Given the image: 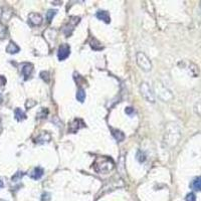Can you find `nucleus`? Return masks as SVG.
Instances as JSON below:
<instances>
[{
    "instance_id": "28",
    "label": "nucleus",
    "mask_w": 201,
    "mask_h": 201,
    "mask_svg": "<svg viewBox=\"0 0 201 201\" xmlns=\"http://www.w3.org/2000/svg\"><path fill=\"white\" fill-rule=\"evenodd\" d=\"M3 186H4V184H3V182H2V181L0 180V189H1Z\"/></svg>"
},
{
    "instance_id": "15",
    "label": "nucleus",
    "mask_w": 201,
    "mask_h": 201,
    "mask_svg": "<svg viewBox=\"0 0 201 201\" xmlns=\"http://www.w3.org/2000/svg\"><path fill=\"white\" fill-rule=\"evenodd\" d=\"M191 187L196 191H201V177H197L194 179L193 182L191 183Z\"/></svg>"
},
{
    "instance_id": "2",
    "label": "nucleus",
    "mask_w": 201,
    "mask_h": 201,
    "mask_svg": "<svg viewBox=\"0 0 201 201\" xmlns=\"http://www.w3.org/2000/svg\"><path fill=\"white\" fill-rule=\"evenodd\" d=\"M136 60H137V65H139V68L142 70H144V72H149V70H151V69H152V63H151L150 58L144 52L137 53Z\"/></svg>"
},
{
    "instance_id": "21",
    "label": "nucleus",
    "mask_w": 201,
    "mask_h": 201,
    "mask_svg": "<svg viewBox=\"0 0 201 201\" xmlns=\"http://www.w3.org/2000/svg\"><path fill=\"white\" fill-rule=\"evenodd\" d=\"M40 78L44 80V82L48 83L49 82V73H48V72H40Z\"/></svg>"
},
{
    "instance_id": "13",
    "label": "nucleus",
    "mask_w": 201,
    "mask_h": 201,
    "mask_svg": "<svg viewBox=\"0 0 201 201\" xmlns=\"http://www.w3.org/2000/svg\"><path fill=\"white\" fill-rule=\"evenodd\" d=\"M19 50H20L19 46L13 41H10L9 44L7 45V48H6V51L10 53V55H15V53L19 52Z\"/></svg>"
},
{
    "instance_id": "12",
    "label": "nucleus",
    "mask_w": 201,
    "mask_h": 201,
    "mask_svg": "<svg viewBox=\"0 0 201 201\" xmlns=\"http://www.w3.org/2000/svg\"><path fill=\"white\" fill-rule=\"evenodd\" d=\"M111 131H112V135L113 137L115 138L118 142H123L124 140H125L126 136L125 134H124L122 131H120L118 129H111Z\"/></svg>"
},
{
    "instance_id": "3",
    "label": "nucleus",
    "mask_w": 201,
    "mask_h": 201,
    "mask_svg": "<svg viewBox=\"0 0 201 201\" xmlns=\"http://www.w3.org/2000/svg\"><path fill=\"white\" fill-rule=\"evenodd\" d=\"M140 92L141 95L147 102L149 103H155V95H154L152 89L147 83H142L140 86Z\"/></svg>"
},
{
    "instance_id": "1",
    "label": "nucleus",
    "mask_w": 201,
    "mask_h": 201,
    "mask_svg": "<svg viewBox=\"0 0 201 201\" xmlns=\"http://www.w3.org/2000/svg\"><path fill=\"white\" fill-rule=\"evenodd\" d=\"M114 167H115V163L113 159L107 156H100L97 157V159L95 160L93 168L97 173L106 174L111 172L114 169Z\"/></svg>"
},
{
    "instance_id": "16",
    "label": "nucleus",
    "mask_w": 201,
    "mask_h": 201,
    "mask_svg": "<svg viewBox=\"0 0 201 201\" xmlns=\"http://www.w3.org/2000/svg\"><path fill=\"white\" fill-rule=\"evenodd\" d=\"M90 48H92L93 50H100V49H103L102 44H100V43L96 38H92V39H90Z\"/></svg>"
},
{
    "instance_id": "11",
    "label": "nucleus",
    "mask_w": 201,
    "mask_h": 201,
    "mask_svg": "<svg viewBox=\"0 0 201 201\" xmlns=\"http://www.w3.org/2000/svg\"><path fill=\"white\" fill-rule=\"evenodd\" d=\"M50 141V135L48 132H41L38 135V137L36 138L35 142L37 144H44V143H48Z\"/></svg>"
},
{
    "instance_id": "8",
    "label": "nucleus",
    "mask_w": 201,
    "mask_h": 201,
    "mask_svg": "<svg viewBox=\"0 0 201 201\" xmlns=\"http://www.w3.org/2000/svg\"><path fill=\"white\" fill-rule=\"evenodd\" d=\"M33 72V65L30 63H23L21 68V73L24 76V79H28L32 75Z\"/></svg>"
},
{
    "instance_id": "19",
    "label": "nucleus",
    "mask_w": 201,
    "mask_h": 201,
    "mask_svg": "<svg viewBox=\"0 0 201 201\" xmlns=\"http://www.w3.org/2000/svg\"><path fill=\"white\" fill-rule=\"evenodd\" d=\"M136 159L138 160L140 163L145 162V160H146L145 153H144L143 151H138V152H137V155H136Z\"/></svg>"
},
{
    "instance_id": "10",
    "label": "nucleus",
    "mask_w": 201,
    "mask_h": 201,
    "mask_svg": "<svg viewBox=\"0 0 201 201\" xmlns=\"http://www.w3.org/2000/svg\"><path fill=\"white\" fill-rule=\"evenodd\" d=\"M97 18L102 20V21H104L105 23H110L111 22V17H110V14L108 13V11H105V10H100V11L97 12Z\"/></svg>"
},
{
    "instance_id": "6",
    "label": "nucleus",
    "mask_w": 201,
    "mask_h": 201,
    "mask_svg": "<svg viewBox=\"0 0 201 201\" xmlns=\"http://www.w3.org/2000/svg\"><path fill=\"white\" fill-rule=\"evenodd\" d=\"M83 127H85V124H83V121L80 120V119H75L72 123L69 124V133L76 134L80 128H83Z\"/></svg>"
},
{
    "instance_id": "5",
    "label": "nucleus",
    "mask_w": 201,
    "mask_h": 201,
    "mask_svg": "<svg viewBox=\"0 0 201 201\" xmlns=\"http://www.w3.org/2000/svg\"><path fill=\"white\" fill-rule=\"evenodd\" d=\"M69 53H70V48L69 44L66 43H63L59 46L58 48V59L62 62V60H65L69 56Z\"/></svg>"
},
{
    "instance_id": "4",
    "label": "nucleus",
    "mask_w": 201,
    "mask_h": 201,
    "mask_svg": "<svg viewBox=\"0 0 201 201\" xmlns=\"http://www.w3.org/2000/svg\"><path fill=\"white\" fill-rule=\"evenodd\" d=\"M79 20H80V17H78V16H72L70 19H69V23H66V24L63 26L62 32L65 33L68 37L72 35L73 29H75V26L79 22Z\"/></svg>"
},
{
    "instance_id": "22",
    "label": "nucleus",
    "mask_w": 201,
    "mask_h": 201,
    "mask_svg": "<svg viewBox=\"0 0 201 201\" xmlns=\"http://www.w3.org/2000/svg\"><path fill=\"white\" fill-rule=\"evenodd\" d=\"M24 175V173L23 172H17V173H15V175L14 176H12V181H14V182H16V181H18V180H20L22 178V176Z\"/></svg>"
},
{
    "instance_id": "17",
    "label": "nucleus",
    "mask_w": 201,
    "mask_h": 201,
    "mask_svg": "<svg viewBox=\"0 0 201 201\" xmlns=\"http://www.w3.org/2000/svg\"><path fill=\"white\" fill-rule=\"evenodd\" d=\"M76 100H78L79 102H80V103L85 102V100H86V92H85V90H83V89L79 88L78 90V93H76Z\"/></svg>"
},
{
    "instance_id": "27",
    "label": "nucleus",
    "mask_w": 201,
    "mask_h": 201,
    "mask_svg": "<svg viewBox=\"0 0 201 201\" xmlns=\"http://www.w3.org/2000/svg\"><path fill=\"white\" fill-rule=\"evenodd\" d=\"M2 100H3V97H2V92H1V90H0V103H2Z\"/></svg>"
},
{
    "instance_id": "26",
    "label": "nucleus",
    "mask_w": 201,
    "mask_h": 201,
    "mask_svg": "<svg viewBox=\"0 0 201 201\" xmlns=\"http://www.w3.org/2000/svg\"><path fill=\"white\" fill-rule=\"evenodd\" d=\"M5 83H6L5 78H4V76H0V86H4Z\"/></svg>"
},
{
    "instance_id": "14",
    "label": "nucleus",
    "mask_w": 201,
    "mask_h": 201,
    "mask_svg": "<svg viewBox=\"0 0 201 201\" xmlns=\"http://www.w3.org/2000/svg\"><path fill=\"white\" fill-rule=\"evenodd\" d=\"M14 116H15V119L17 120L18 122H20V121H23V120L26 118L25 113L23 112L21 109H19V108L15 109V111H14Z\"/></svg>"
},
{
    "instance_id": "18",
    "label": "nucleus",
    "mask_w": 201,
    "mask_h": 201,
    "mask_svg": "<svg viewBox=\"0 0 201 201\" xmlns=\"http://www.w3.org/2000/svg\"><path fill=\"white\" fill-rule=\"evenodd\" d=\"M56 12H58L56 10H52V9L48 10V13H46V19H48V22H51V21H52L53 17H55V14H56Z\"/></svg>"
},
{
    "instance_id": "23",
    "label": "nucleus",
    "mask_w": 201,
    "mask_h": 201,
    "mask_svg": "<svg viewBox=\"0 0 201 201\" xmlns=\"http://www.w3.org/2000/svg\"><path fill=\"white\" fill-rule=\"evenodd\" d=\"M186 201H196V196L194 193H189L187 194V196L185 197Z\"/></svg>"
},
{
    "instance_id": "9",
    "label": "nucleus",
    "mask_w": 201,
    "mask_h": 201,
    "mask_svg": "<svg viewBox=\"0 0 201 201\" xmlns=\"http://www.w3.org/2000/svg\"><path fill=\"white\" fill-rule=\"evenodd\" d=\"M43 173H44V171H43L41 167H36V168H34L30 172L29 177L33 180H38L43 176Z\"/></svg>"
},
{
    "instance_id": "24",
    "label": "nucleus",
    "mask_w": 201,
    "mask_h": 201,
    "mask_svg": "<svg viewBox=\"0 0 201 201\" xmlns=\"http://www.w3.org/2000/svg\"><path fill=\"white\" fill-rule=\"evenodd\" d=\"M35 105H36V103L33 100H28L27 102H26V104H25V107L27 109H31L32 107H34Z\"/></svg>"
},
{
    "instance_id": "25",
    "label": "nucleus",
    "mask_w": 201,
    "mask_h": 201,
    "mask_svg": "<svg viewBox=\"0 0 201 201\" xmlns=\"http://www.w3.org/2000/svg\"><path fill=\"white\" fill-rule=\"evenodd\" d=\"M125 113L127 114V115L131 116V115H132V114H134V109L132 108V107H128V108H126Z\"/></svg>"
},
{
    "instance_id": "7",
    "label": "nucleus",
    "mask_w": 201,
    "mask_h": 201,
    "mask_svg": "<svg viewBox=\"0 0 201 201\" xmlns=\"http://www.w3.org/2000/svg\"><path fill=\"white\" fill-rule=\"evenodd\" d=\"M28 23L32 26H37L42 23V16L39 13H30L28 15Z\"/></svg>"
},
{
    "instance_id": "20",
    "label": "nucleus",
    "mask_w": 201,
    "mask_h": 201,
    "mask_svg": "<svg viewBox=\"0 0 201 201\" xmlns=\"http://www.w3.org/2000/svg\"><path fill=\"white\" fill-rule=\"evenodd\" d=\"M48 115V111L46 109H44V108H42V110L37 114V118H39V119L46 118V116Z\"/></svg>"
}]
</instances>
